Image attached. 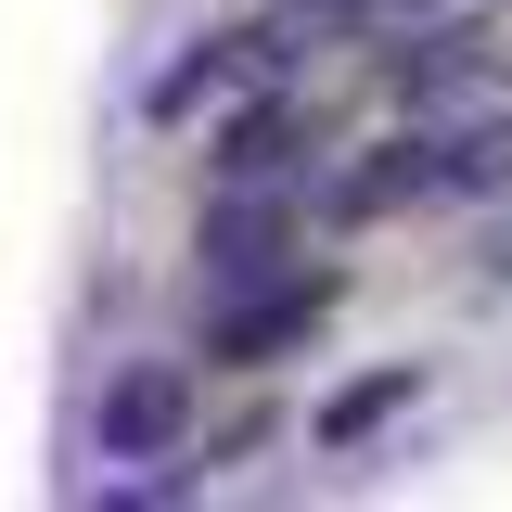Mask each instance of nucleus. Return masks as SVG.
I'll return each instance as SVG.
<instances>
[{"instance_id":"obj_1","label":"nucleus","mask_w":512,"mask_h":512,"mask_svg":"<svg viewBox=\"0 0 512 512\" xmlns=\"http://www.w3.org/2000/svg\"><path fill=\"white\" fill-rule=\"evenodd\" d=\"M192 423V384L167 372V359H128L116 384H103V410H90V436L116 448V461H154V448H180Z\"/></svg>"},{"instance_id":"obj_4","label":"nucleus","mask_w":512,"mask_h":512,"mask_svg":"<svg viewBox=\"0 0 512 512\" xmlns=\"http://www.w3.org/2000/svg\"><path fill=\"white\" fill-rule=\"evenodd\" d=\"M436 180H448L436 141H384V167H359V180H346V218H384V205H410V192H436Z\"/></svg>"},{"instance_id":"obj_5","label":"nucleus","mask_w":512,"mask_h":512,"mask_svg":"<svg viewBox=\"0 0 512 512\" xmlns=\"http://www.w3.org/2000/svg\"><path fill=\"white\" fill-rule=\"evenodd\" d=\"M244 64H256V39H192V64L154 77V116H192V103H205L218 77H244Z\"/></svg>"},{"instance_id":"obj_2","label":"nucleus","mask_w":512,"mask_h":512,"mask_svg":"<svg viewBox=\"0 0 512 512\" xmlns=\"http://www.w3.org/2000/svg\"><path fill=\"white\" fill-rule=\"evenodd\" d=\"M320 308H333V282H282L256 308H218V359H282L295 333H320Z\"/></svg>"},{"instance_id":"obj_3","label":"nucleus","mask_w":512,"mask_h":512,"mask_svg":"<svg viewBox=\"0 0 512 512\" xmlns=\"http://www.w3.org/2000/svg\"><path fill=\"white\" fill-rule=\"evenodd\" d=\"M205 269L218 282H269L282 269V205H218L205 218Z\"/></svg>"},{"instance_id":"obj_6","label":"nucleus","mask_w":512,"mask_h":512,"mask_svg":"<svg viewBox=\"0 0 512 512\" xmlns=\"http://www.w3.org/2000/svg\"><path fill=\"white\" fill-rule=\"evenodd\" d=\"M282 141H295V103H256V116L218 128V167H231V180H269V167H282Z\"/></svg>"},{"instance_id":"obj_8","label":"nucleus","mask_w":512,"mask_h":512,"mask_svg":"<svg viewBox=\"0 0 512 512\" xmlns=\"http://www.w3.org/2000/svg\"><path fill=\"white\" fill-rule=\"evenodd\" d=\"M346 13H436V0H346Z\"/></svg>"},{"instance_id":"obj_7","label":"nucleus","mask_w":512,"mask_h":512,"mask_svg":"<svg viewBox=\"0 0 512 512\" xmlns=\"http://www.w3.org/2000/svg\"><path fill=\"white\" fill-rule=\"evenodd\" d=\"M410 384H423V372H372V384H346V397L320 410V448H359V436H372V423H384V410L410 397Z\"/></svg>"}]
</instances>
